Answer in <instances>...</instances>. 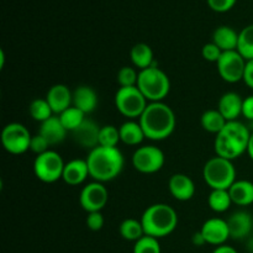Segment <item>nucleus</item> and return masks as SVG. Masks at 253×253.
<instances>
[{
    "instance_id": "1",
    "label": "nucleus",
    "mask_w": 253,
    "mask_h": 253,
    "mask_svg": "<svg viewBox=\"0 0 253 253\" xmlns=\"http://www.w3.org/2000/svg\"><path fill=\"white\" fill-rule=\"evenodd\" d=\"M138 123L142 126L146 137L153 141H162L169 137L175 128V114L163 101L148 103Z\"/></svg>"
},
{
    "instance_id": "2",
    "label": "nucleus",
    "mask_w": 253,
    "mask_h": 253,
    "mask_svg": "<svg viewBox=\"0 0 253 253\" xmlns=\"http://www.w3.org/2000/svg\"><path fill=\"white\" fill-rule=\"evenodd\" d=\"M89 174L95 182L105 183L115 179L123 172L125 160L118 147H98L89 151L88 157Z\"/></svg>"
},
{
    "instance_id": "3",
    "label": "nucleus",
    "mask_w": 253,
    "mask_h": 253,
    "mask_svg": "<svg viewBox=\"0 0 253 253\" xmlns=\"http://www.w3.org/2000/svg\"><path fill=\"white\" fill-rule=\"evenodd\" d=\"M251 131L239 120L227 121L224 130L215 138V152L219 157L234 161L247 152Z\"/></svg>"
},
{
    "instance_id": "4",
    "label": "nucleus",
    "mask_w": 253,
    "mask_h": 253,
    "mask_svg": "<svg viewBox=\"0 0 253 253\" xmlns=\"http://www.w3.org/2000/svg\"><path fill=\"white\" fill-rule=\"evenodd\" d=\"M145 235L155 239L168 236L178 225L177 211L168 204L158 203L150 205L141 216Z\"/></svg>"
},
{
    "instance_id": "5",
    "label": "nucleus",
    "mask_w": 253,
    "mask_h": 253,
    "mask_svg": "<svg viewBox=\"0 0 253 253\" xmlns=\"http://www.w3.org/2000/svg\"><path fill=\"white\" fill-rule=\"evenodd\" d=\"M137 88L150 103L163 101L170 90L169 77L157 66L142 69L138 71Z\"/></svg>"
},
{
    "instance_id": "6",
    "label": "nucleus",
    "mask_w": 253,
    "mask_h": 253,
    "mask_svg": "<svg viewBox=\"0 0 253 253\" xmlns=\"http://www.w3.org/2000/svg\"><path fill=\"white\" fill-rule=\"evenodd\" d=\"M203 178L212 189H230L236 182V169L232 161L225 158L212 157L203 168Z\"/></svg>"
},
{
    "instance_id": "7",
    "label": "nucleus",
    "mask_w": 253,
    "mask_h": 253,
    "mask_svg": "<svg viewBox=\"0 0 253 253\" xmlns=\"http://www.w3.org/2000/svg\"><path fill=\"white\" fill-rule=\"evenodd\" d=\"M147 99L140 89L136 86H123L115 94V106L119 113L125 118L140 119L145 109L147 108Z\"/></svg>"
},
{
    "instance_id": "8",
    "label": "nucleus",
    "mask_w": 253,
    "mask_h": 253,
    "mask_svg": "<svg viewBox=\"0 0 253 253\" xmlns=\"http://www.w3.org/2000/svg\"><path fill=\"white\" fill-rule=\"evenodd\" d=\"M66 163L63 158L56 151L48 150L35 158V175L43 183H54L62 179Z\"/></svg>"
},
{
    "instance_id": "9",
    "label": "nucleus",
    "mask_w": 253,
    "mask_h": 253,
    "mask_svg": "<svg viewBox=\"0 0 253 253\" xmlns=\"http://www.w3.org/2000/svg\"><path fill=\"white\" fill-rule=\"evenodd\" d=\"M32 135L25 125L10 123L2 128L1 143L5 151L11 155H22L30 150Z\"/></svg>"
},
{
    "instance_id": "10",
    "label": "nucleus",
    "mask_w": 253,
    "mask_h": 253,
    "mask_svg": "<svg viewBox=\"0 0 253 253\" xmlns=\"http://www.w3.org/2000/svg\"><path fill=\"white\" fill-rule=\"evenodd\" d=\"M166 162L165 153L157 146H141L133 152L132 166L143 174H153L160 172Z\"/></svg>"
},
{
    "instance_id": "11",
    "label": "nucleus",
    "mask_w": 253,
    "mask_h": 253,
    "mask_svg": "<svg viewBox=\"0 0 253 253\" xmlns=\"http://www.w3.org/2000/svg\"><path fill=\"white\" fill-rule=\"evenodd\" d=\"M247 61L236 51L222 52L221 57L216 62L217 72L220 77L227 83H237L244 81L245 68Z\"/></svg>"
},
{
    "instance_id": "12",
    "label": "nucleus",
    "mask_w": 253,
    "mask_h": 253,
    "mask_svg": "<svg viewBox=\"0 0 253 253\" xmlns=\"http://www.w3.org/2000/svg\"><path fill=\"white\" fill-rule=\"evenodd\" d=\"M109 200V192L100 182H91L82 189L79 195L81 207L86 212L101 211Z\"/></svg>"
},
{
    "instance_id": "13",
    "label": "nucleus",
    "mask_w": 253,
    "mask_h": 253,
    "mask_svg": "<svg viewBox=\"0 0 253 253\" xmlns=\"http://www.w3.org/2000/svg\"><path fill=\"white\" fill-rule=\"evenodd\" d=\"M200 232L204 236L207 244L214 245L216 247L225 245L227 240L230 239L227 221L224 219H220V217H212V219L207 220L203 224Z\"/></svg>"
},
{
    "instance_id": "14",
    "label": "nucleus",
    "mask_w": 253,
    "mask_h": 253,
    "mask_svg": "<svg viewBox=\"0 0 253 253\" xmlns=\"http://www.w3.org/2000/svg\"><path fill=\"white\" fill-rule=\"evenodd\" d=\"M227 226L230 231V239L245 240L251 235L253 230V217L249 211H235L229 216Z\"/></svg>"
},
{
    "instance_id": "15",
    "label": "nucleus",
    "mask_w": 253,
    "mask_h": 253,
    "mask_svg": "<svg viewBox=\"0 0 253 253\" xmlns=\"http://www.w3.org/2000/svg\"><path fill=\"white\" fill-rule=\"evenodd\" d=\"M46 100L48 101L53 114L59 115L73 105V91L64 84H54L47 91Z\"/></svg>"
},
{
    "instance_id": "16",
    "label": "nucleus",
    "mask_w": 253,
    "mask_h": 253,
    "mask_svg": "<svg viewBox=\"0 0 253 253\" xmlns=\"http://www.w3.org/2000/svg\"><path fill=\"white\" fill-rule=\"evenodd\" d=\"M99 132L100 127L93 120L85 119L79 127L72 131V136L77 145L90 151L99 146Z\"/></svg>"
},
{
    "instance_id": "17",
    "label": "nucleus",
    "mask_w": 253,
    "mask_h": 253,
    "mask_svg": "<svg viewBox=\"0 0 253 253\" xmlns=\"http://www.w3.org/2000/svg\"><path fill=\"white\" fill-rule=\"evenodd\" d=\"M168 189L174 199L179 202H188L195 194V184L190 177L183 173H175L169 178Z\"/></svg>"
},
{
    "instance_id": "18",
    "label": "nucleus",
    "mask_w": 253,
    "mask_h": 253,
    "mask_svg": "<svg viewBox=\"0 0 253 253\" xmlns=\"http://www.w3.org/2000/svg\"><path fill=\"white\" fill-rule=\"evenodd\" d=\"M39 133L46 138L47 142L49 143V146H54L63 142L68 131H67L66 127L63 126L59 116L53 115L52 118H49L48 120L43 121V123L41 124Z\"/></svg>"
},
{
    "instance_id": "19",
    "label": "nucleus",
    "mask_w": 253,
    "mask_h": 253,
    "mask_svg": "<svg viewBox=\"0 0 253 253\" xmlns=\"http://www.w3.org/2000/svg\"><path fill=\"white\" fill-rule=\"evenodd\" d=\"M242 104L244 99L239 94L235 91H227L220 98L217 110L226 119V121H235L240 115H242Z\"/></svg>"
},
{
    "instance_id": "20",
    "label": "nucleus",
    "mask_w": 253,
    "mask_h": 253,
    "mask_svg": "<svg viewBox=\"0 0 253 253\" xmlns=\"http://www.w3.org/2000/svg\"><path fill=\"white\" fill-rule=\"evenodd\" d=\"M73 106L84 114H90L98 106V94L91 86L79 85L73 91Z\"/></svg>"
},
{
    "instance_id": "21",
    "label": "nucleus",
    "mask_w": 253,
    "mask_h": 253,
    "mask_svg": "<svg viewBox=\"0 0 253 253\" xmlns=\"http://www.w3.org/2000/svg\"><path fill=\"white\" fill-rule=\"evenodd\" d=\"M90 177L88 163L85 160H72L66 163L62 179L69 185H79Z\"/></svg>"
},
{
    "instance_id": "22",
    "label": "nucleus",
    "mask_w": 253,
    "mask_h": 253,
    "mask_svg": "<svg viewBox=\"0 0 253 253\" xmlns=\"http://www.w3.org/2000/svg\"><path fill=\"white\" fill-rule=\"evenodd\" d=\"M212 42L222 52L236 51L239 44V32L230 26H219L212 32Z\"/></svg>"
},
{
    "instance_id": "23",
    "label": "nucleus",
    "mask_w": 253,
    "mask_h": 253,
    "mask_svg": "<svg viewBox=\"0 0 253 253\" xmlns=\"http://www.w3.org/2000/svg\"><path fill=\"white\" fill-rule=\"evenodd\" d=\"M232 204L247 207L253 204V183L246 179L236 180L229 189Z\"/></svg>"
},
{
    "instance_id": "24",
    "label": "nucleus",
    "mask_w": 253,
    "mask_h": 253,
    "mask_svg": "<svg viewBox=\"0 0 253 253\" xmlns=\"http://www.w3.org/2000/svg\"><path fill=\"white\" fill-rule=\"evenodd\" d=\"M119 132H120L121 142L128 146H138L146 138L142 126L140 125V123L133 120L124 123L119 127Z\"/></svg>"
},
{
    "instance_id": "25",
    "label": "nucleus",
    "mask_w": 253,
    "mask_h": 253,
    "mask_svg": "<svg viewBox=\"0 0 253 253\" xmlns=\"http://www.w3.org/2000/svg\"><path fill=\"white\" fill-rule=\"evenodd\" d=\"M130 57L133 66H135L136 68L140 69V71L155 66V63H153L152 48H151L147 43H143V42L136 43L135 46L131 48Z\"/></svg>"
},
{
    "instance_id": "26",
    "label": "nucleus",
    "mask_w": 253,
    "mask_h": 253,
    "mask_svg": "<svg viewBox=\"0 0 253 253\" xmlns=\"http://www.w3.org/2000/svg\"><path fill=\"white\" fill-rule=\"evenodd\" d=\"M200 123H202V127L205 131H208L210 133H215V135H219L224 130L227 121L217 109H211V110H207L203 114L202 119H200Z\"/></svg>"
},
{
    "instance_id": "27",
    "label": "nucleus",
    "mask_w": 253,
    "mask_h": 253,
    "mask_svg": "<svg viewBox=\"0 0 253 253\" xmlns=\"http://www.w3.org/2000/svg\"><path fill=\"white\" fill-rule=\"evenodd\" d=\"M119 232L121 237L126 241H138L141 237L145 236V230H143L141 220L136 219H126L119 226Z\"/></svg>"
},
{
    "instance_id": "28",
    "label": "nucleus",
    "mask_w": 253,
    "mask_h": 253,
    "mask_svg": "<svg viewBox=\"0 0 253 253\" xmlns=\"http://www.w3.org/2000/svg\"><path fill=\"white\" fill-rule=\"evenodd\" d=\"M208 204L215 212H225L232 204L229 189H212L208 197Z\"/></svg>"
},
{
    "instance_id": "29",
    "label": "nucleus",
    "mask_w": 253,
    "mask_h": 253,
    "mask_svg": "<svg viewBox=\"0 0 253 253\" xmlns=\"http://www.w3.org/2000/svg\"><path fill=\"white\" fill-rule=\"evenodd\" d=\"M237 52H239L246 61H251V59H253V24L244 27V29L239 32Z\"/></svg>"
},
{
    "instance_id": "30",
    "label": "nucleus",
    "mask_w": 253,
    "mask_h": 253,
    "mask_svg": "<svg viewBox=\"0 0 253 253\" xmlns=\"http://www.w3.org/2000/svg\"><path fill=\"white\" fill-rule=\"evenodd\" d=\"M58 116L68 132H72L77 127H79L83 124V121L86 119L85 114L73 105L67 109V110H64L62 114H59Z\"/></svg>"
},
{
    "instance_id": "31",
    "label": "nucleus",
    "mask_w": 253,
    "mask_h": 253,
    "mask_svg": "<svg viewBox=\"0 0 253 253\" xmlns=\"http://www.w3.org/2000/svg\"><path fill=\"white\" fill-rule=\"evenodd\" d=\"M29 113L35 121H39V123L41 124L53 116V110L51 109V106H49L48 101L46 100V98L44 99L39 98L32 100L29 106Z\"/></svg>"
},
{
    "instance_id": "32",
    "label": "nucleus",
    "mask_w": 253,
    "mask_h": 253,
    "mask_svg": "<svg viewBox=\"0 0 253 253\" xmlns=\"http://www.w3.org/2000/svg\"><path fill=\"white\" fill-rule=\"evenodd\" d=\"M120 132L114 125H105L100 127L99 132V146L103 147H118L120 142Z\"/></svg>"
},
{
    "instance_id": "33",
    "label": "nucleus",
    "mask_w": 253,
    "mask_h": 253,
    "mask_svg": "<svg viewBox=\"0 0 253 253\" xmlns=\"http://www.w3.org/2000/svg\"><path fill=\"white\" fill-rule=\"evenodd\" d=\"M133 253H162L158 239L145 235L133 245Z\"/></svg>"
},
{
    "instance_id": "34",
    "label": "nucleus",
    "mask_w": 253,
    "mask_h": 253,
    "mask_svg": "<svg viewBox=\"0 0 253 253\" xmlns=\"http://www.w3.org/2000/svg\"><path fill=\"white\" fill-rule=\"evenodd\" d=\"M138 81V72L133 67L125 66L118 72V83L123 86H136Z\"/></svg>"
},
{
    "instance_id": "35",
    "label": "nucleus",
    "mask_w": 253,
    "mask_h": 253,
    "mask_svg": "<svg viewBox=\"0 0 253 253\" xmlns=\"http://www.w3.org/2000/svg\"><path fill=\"white\" fill-rule=\"evenodd\" d=\"M202 54H203V58H204L205 61L216 63V62L220 59V57H221L222 51L214 43V42H210V43H207L203 46Z\"/></svg>"
},
{
    "instance_id": "36",
    "label": "nucleus",
    "mask_w": 253,
    "mask_h": 253,
    "mask_svg": "<svg viewBox=\"0 0 253 253\" xmlns=\"http://www.w3.org/2000/svg\"><path fill=\"white\" fill-rule=\"evenodd\" d=\"M86 226L91 231H100L104 226V216L101 214V211H94V212H88V216H86Z\"/></svg>"
},
{
    "instance_id": "37",
    "label": "nucleus",
    "mask_w": 253,
    "mask_h": 253,
    "mask_svg": "<svg viewBox=\"0 0 253 253\" xmlns=\"http://www.w3.org/2000/svg\"><path fill=\"white\" fill-rule=\"evenodd\" d=\"M48 147H49V143L47 142V140L43 137V136H41L40 133L32 136L30 150H31L34 153H36L37 156L47 152V151H48Z\"/></svg>"
},
{
    "instance_id": "38",
    "label": "nucleus",
    "mask_w": 253,
    "mask_h": 253,
    "mask_svg": "<svg viewBox=\"0 0 253 253\" xmlns=\"http://www.w3.org/2000/svg\"><path fill=\"white\" fill-rule=\"evenodd\" d=\"M207 1L212 11L227 12L235 6L237 0H207Z\"/></svg>"
},
{
    "instance_id": "39",
    "label": "nucleus",
    "mask_w": 253,
    "mask_h": 253,
    "mask_svg": "<svg viewBox=\"0 0 253 253\" xmlns=\"http://www.w3.org/2000/svg\"><path fill=\"white\" fill-rule=\"evenodd\" d=\"M242 115H244L247 120L253 121V95H250L244 99V104H242Z\"/></svg>"
},
{
    "instance_id": "40",
    "label": "nucleus",
    "mask_w": 253,
    "mask_h": 253,
    "mask_svg": "<svg viewBox=\"0 0 253 253\" xmlns=\"http://www.w3.org/2000/svg\"><path fill=\"white\" fill-rule=\"evenodd\" d=\"M244 82L246 83L247 86L253 89V59L247 61L246 68H245L244 74Z\"/></svg>"
},
{
    "instance_id": "41",
    "label": "nucleus",
    "mask_w": 253,
    "mask_h": 253,
    "mask_svg": "<svg viewBox=\"0 0 253 253\" xmlns=\"http://www.w3.org/2000/svg\"><path fill=\"white\" fill-rule=\"evenodd\" d=\"M192 242H193V245H194V246H198V247H200V246H203V245L207 244L204 236H203V234L200 231L194 232V234H193Z\"/></svg>"
},
{
    "instance_id": "42",
    "label": "nucleus",
    "mask_w": 253,
    "mask_h": 253,
    "mask_svg": "<svg viewBox=\"0 0 253 253\" xmlns=\"http://www.w3.org/2000/svg\"><path fill=\"white\" fill-rule=\"evenodd\" d=\"M212 253H239L236 251V249H234L232 246H229V245H221V246H217L216 249L212 251Z\"/></svg>"
},
{
    "instance_id": "43",
    "label": "nucleus",
    "mask_w": 253,
    "mask_h": 253,
    "mask_svg": "<svg viewBox=\"0 0 253 253\" xmlns=\"http://www.w3.org/2000/svg\"><path fill=\"white\" fill-rule=\"evenodd\" d=\"M247 153H249L250 158L253 161V132L251 133V138H250L249 147H247Z\"/></svg>"
},
{
    "instance_id": "44",
    "label": "nucleus",
    "mask_w": 253,
    "mask_h": 253,
    "mask_svg": "<svg viewBox=\"0 0 253 253\" xmlns=\"http://www.w3.org/2000/svg\"><path fill=\"white\" fill-rule=\"evenodd\" d=\"M247 250L251 253H253V237L249 239V242H247Z\"/></svg>"
}]
</instances>
